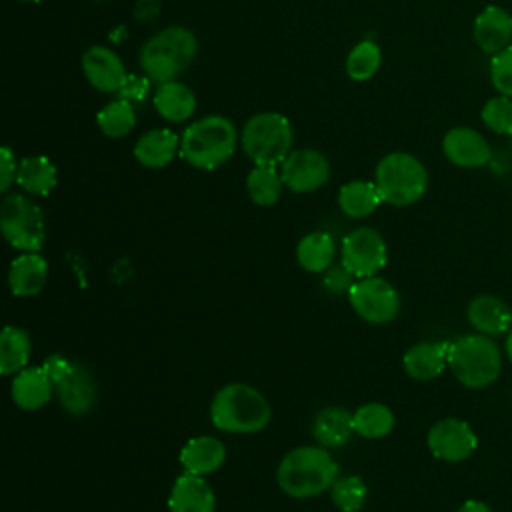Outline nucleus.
<instances>
[{"label":"nucleus","instance_id":"nucleus-1","mask_svg":"<svg viewBox=\"0 0 512 512\" xmlns=\"http://www.w3.org/2000/svg\"><path fill=\"white\" fill-rule=\"evenodd\" d=\"M338 464L324 446H298L278 464L276 482L290 498H312L334 484Z\"/></svg>","mask_w":512,"mask_h":512},{"label":"nucleus","instance_id":"nucleus-2","mask_svg":"<svg viewBox=\"0 0 512 512\" xmlns=\"http://www.w3.org/2000/svg\"><path fill=\"white\" fill-rule=\"evenodd\" d=\"M272 408L262 392L244 382L222 386L210 404V420L230 434H254L268 426Z\"/></svg>","mask_w":512,"mask_h":512},{"label":"nucleus","instance_id":"nucleus-3","mask_svg":"<svg viewBox=\"0 0 512 512\" xmlns=\"http://www.w3.org/2000/svg\"><path fill=\"white\" fill-rule=\"evenodd\" d=\"M236 144V126L220 114H210L184 128L180 156L194 168L214 170L232 158Z\"/></svg>","mask_w":512,"mask_h":512},{"label":"nucleus","instance_id":"nucleus-4","mask_svg":"<svg viewBox=\"0 0 512 512\" xmlns=\"http://www.w3.org/2000/svg\"><path fill=\"white\" fill-rule=\"evenodd\" d=\"M198 40L184 26H168L146 40L140 50V66L144 74L158 82L176 80L196 58Z\"/></svg>","mask_w":512,"mask_h":512},{"label":"nucleus","instance_id":"nucleus-5","mask_svg":"<svg viewBox=\"0 0 512 512\" xmlns=\"http://www.w3.org/2000/svg\"><path fill=\"white\" fill-rule=\"evenodd\" d=\"M448 368L466 388H486L498 380L502 352L486 334H462L450 342Z\"/></svg>","mask_w":512,"mask_h":512},{"label":"nucleus","instance_id":"nucleus-6","mask_svg":"<svg viewBox=\"0 0 512 512\" xmlns=\"http://www.w3.org/2000/svg\"><path fill=\"white\" fill-rule=\"evenodd\" d=\"M374 182L382 202L410 206L424 196L428 188V172L416 156L408 152H390L378 162Z\"/></svg>","mask_w":512,"mask_h":512},{"label":"nucleus","instance_id":"nucleus-7","mask_svg":"<svg viewBox=\"0 0 512 512\" xmlns=\"http://www.w3.org/2000/svg\"><path fill=\"white\" fill-rule=\"evenodd\" d=\"M292 124L280 112H258L242 128V148L258 166L282 164L292 152Z\"/></svg>","mask_w":512,"mask_h":512},{"label":"nucleus","instance_id":"nucleus-8","mask_svg":"<svg viewBox=\"0 0 512 512\" xmlns=\"http://www.w3.org/2000/svg\"><path fill=\"white\" fill-rule=\"evenodd\" d=\"M0 230L12 248L38 252L46 240L44 212L24 194H8L0 206Z\"/></svg>","mask_w":512,"mask_h":512},{"label":"nucleus","instance_id":"nucleus-9","mask_svg":"<svg viewBox=\"0 0 512 512\" xmlns=\"http://www.w3.org/2000/svg\"><path fill=\"white\" fill-rule=\"evenodd\" d=\"M388 262V248L378 230L370 226H360L348 232L340 248V264L354 278L376 276Z\"/></svg>","mask_w":512,"mask_h":512},{"label":"nucleus","instance_id":"nucleus-10","mask_svg":"<svg viewBox=\"0 0 512 512\" xmlns=\"http://www.w3.org/2000/svg\"><path fill=\"white\" fill-rule=\"evenodd\" d=\"M348 300L354 312L370 324H386L400 310L398 290L380 276L358 278L348 290Z\"/></svg>","mask_w":512,"mask_h":512},{"label":"nucleus","instance_id":"nucleus-11","mask_svg":"<svg viewBox=\"0 0 512 512\" xmlns=\"http://www.w3.org/2000/svg\"><path fill=\"white\" fill-rule=\"evenodd\" d=\"M282 182L296 194H306L322 188L330 178L328 158L312 148L292 150L282 162Z\"/></svg>","mask_w":512,"mask_h":512},{"label":"nucleus","instance_id":"nucleus-12","mask_svg":"<svg viewBox=\"0 0 512 512\" xmlns=\"http://www.w3.org/2000/svg\"><path fill=\"white\" fill-rule=\"evenodd\" d=\"M426 444L438 460L462 462L478 446V438L468 422L460 418H442L428 430Z\"/></svg>","mask_w":512,"mask_h":512},{"label":"nucleus","instance_id":"nucleus-13","mask_svg":"<svg viewBox=\"0 0 512 512\" xmlns=\"http://www.w3.org/2000/svg\"><path fill=\"white\" fill-rule=\"evenodd\" d=\"M54 394L68 414L84 416L94 408L98 390L90 370L78 362H70L68 370L54 382Z\"/></svg>","mask_w":512,"mask_h":512},{"label":"nucleus","instance_id":"nucleus-14","mask_svg":"<svg viewBox=\"0 0 512 512\" xmlns=\"http://www.w3.org/2000/svg\"><path fill=\"white\" fill-rule=\"evenodd\" d=\"M444 156L460 168H480L488 164L492 150L488 140L474 128L456 126L442 138Z\"/></svg>","mask_w":512,"mask_h":512},{"label":"nucleus","instance_id":"nucleus-15","mask_svg":"<svg viewBox=\"0 0 512 512\" xmlns=\"http://www.w3.org/2000/svg\"><path fill=\"white\" fill-rule=\"evenodd\" d=\"M82 72L90 86L108 94L118 92L128 76L120 56L106 46H90L82 54Z\"/></svg>","mask_w":512,"mask_h":512},{"label":"nucleus","instance_id":"nucleus-16","mask_svg":"<svg viewBox=\"0 0 512 512\" xmlns=\"http://www.w3.org/2000/svg\"><path fill=\"white\" fill-rule=\"evenodd\" d=\"M472 38L486 54L502 52L512 40V14L502 6H486L474 20Z\"/></svg>","mask_w":512,"mask_h":512},{"label":"nucleus","instance_id":"nucleus-17","mask_svg":"<svg viewBox=\"0 0 512 512\" xmlns=\"http://www.w3.org/2000/svg\"><path fill=\"white\" fill-rule=\"evenodd\" d=\"M168 508L170 512H214L216 496L204 476L184 472L172 484Z\"/></svg>","mask_w":512,"mask_h":512},{"label":"nucleus","instance_id":"nucleus-18","mask_svg":"<svg viewBox=\"0 0 512 512\" xmlns=\"http://www.w3.org/2000/svg\"><path fill=\"white\" fill-rule=\"evenodd\" d=\"M468 322L480 334L498 336L512 328V310L510 306L494 294H480L470 300L466 310Z\"/></svg>","mask_w":512,"mask_h":512},{"label":"nucleus","instance_id":"nucleus-19","mask_svg":"<svg viewBox=\"0 0 512 512\" xmlns=\"http://www.w3.org/2000/svg\"><path fill=\"white\" fill-rule=\"evenodd\" d=\"M48 280V260L38 252H24L12 260L8 270V286L14 296H36Z\"/></svg>","mask_w":512,"mask_h":512},{"label":"nucleus","instance_id":"nucleus-20","mask_svg":"<svg viewBox=\"0 0 512 512\" xmlns=\"http://www.w3.org/2000/svg\"><path fill=\"white\" fill-rule=\"evenodd\" d=\"M226 460V446L214 436H194L180 450V464L184 472L208 476L216 472Z\"/></svg>","mask_w":512,"mask_h":512},{"label":"nucleus","instance_id":"nucleus-21","mask_svg":"<svg viewBox=\"0 0 512 512\" xmlns=\"http://www.w3.org/2000/svg\"><path fill=\"white\" fill-rule=\"evenodd\" d=\"M54 394V384L42 366L20 370L10 386V396L20 410L32 412L42 408Z\"/></svg>","mask_w":512,"mask_h":512},{"label":"nucleus","instance_id":"nucleus-22","mask_svg":"<svg viewBox=\"0 0 512 512\" xmlns=\"http://www.w3.org/2000/svg\"><path fill=\"white\" fill-rule=\"evenodd\" d=\"M450 342H420L404 352V372L414 380H432L448 366Z\"/></svg>","mask_w":512,"mask_h":512},{"label":"nucleus","instance_id":"nucleus-23","mask_svg":"<svg viewBox=\"0 0 512 512\" xmlns=\"http://www.w3.org/2000/svg\"><path fill=\"white\" fill-rule=\"evenodd\" d=\"M176 152H180V136L170 128H152L144 132L134 146L136 160L146 168L168 166Z\"/></svg>","mask_w":512,"mask_h":512},{"label":"nucleus","instance_id":"nucleus-24","mask_svg":"<svg viewBox=\"0 0 512 512\" xmlns=\"http://www.w3.org/2000/svg\"><path fill=\"white\" fill-rule=\"evenodd\" d=\"M354 432V414L342 406H328L316 414L312 436L324 448L344 446Z\"/></svg>","mask_w":512,"mask_h":512},{"label":"nucleus","instance_id":"nucleus-25","mask_svg":"<svg viewBox=\"0 0 512 512\" xmlns=\"http://www.w3.org/2000/svg\"><path fill=\"white\" fill-rule=\"evenodd\" d=\"M154 106L164 120L184 122L196 110V96L192 88H188L184 82L170 80L158 84V90L154 94Z\"/></svg>","mask_w":512,"mask_h":512},{"label":"nucleus","instance_id":"nucleus-26","mask_svg":"<svg viewBox=\"0 0 512 512\" xmlns=\"http://www.w3.org/2000/svg\"><path fill=\"white\" fill-rule=\"evenodd\" d=\"M16 182L32 196H48L58 182V172L48 156H26L18 162Z\"/></svg>","mask_w":512,"mask_h":512},{"label":"nucleus","instance_id":"nucleus-27","mask_svg":"<svg viewBox=\"0 0 512 512\" xmlns=\"http://www.w3.org/2000/svg\"><path fill=\"white\" fill-rule=\"evenodd\" d=\"M334 256L336 244L328 232H310L300 238L296 246V260L310 274L326 272L332 266Z\"/></svg>","mask_w":512,"mask_h":512},{"label":"nucleus","instance_id":"nucleus-28","mask_svg":"<svg viewBox=\"0 0 512 512\" xmlns=\"http://www.w3.org/2000/svg\"><path fill=\"white\" fill-rule=\"evenodd\" d=\"M382 202L376 182L352 180L346 182L338 192V206L348 218H366Z\"/></svg>","mask_w":512,"mask_h":512},{"label":"nucleus","instance_id":"nucleus-29","mask_svg":"<svg viewBox=\"0 0 512 512\" xmlns=\"http://www.w3.org/2000/svg\"><path fill=\"white\" fill-rule=\"evenodd\" d=\"M32 354V338L24 328L4 326L0 338V372L4 376L18 374L26 368Z\"/></svg>","mask_w":512,"mask_h":512},{"label":"nucleus","instance_id":"nucleus-30","mask_svg":"<svg viewBox=\"0 0 512 512\" xmlns=\"http://www.w3.org/2000/svg\"><path fill=\"white\" fill-rule=\"evenodd\" d=\"M392 428H394V414L386 404L368 402L356 408L354 412V432L364 438H370V440L384 438L392 432Z\"/></svg>","mask_w":512,"mask_h":512},{"label":"nucleus","instance_id":"nucleus-31","mask_svg":"<svg viewBox=\"0 0 512 512\" xmlns=\"http://www.w3.org/2000/svg\"><path fill=\"white\" fill-rule=\"evenodd\" d=\"M282 174L276 172V166H254L246 178V192L250 200L258 206H272L282 194Z\"/></svg>","mask_w":512,"mask_h":512},{"label":"nucleus","instance_id":"nucleus-32","mask_svg":"<svg viewBox=\"0 0 512 512\" xmlns=\"http://www.w3.org/2000/svg\"><path fill=\"white\" fill-rule=\"evenodd\" d=\"M96 122L102 134H106L108 138H124L136 126V112L130 100L118 98L100 108V112L96 114Z\"/></svg>","mask_w":512,"mask_h":512},{"label":"nucleus","instance_id":"nucleus-33","mask_svg":"<svg viewBox=\"0 0 512 512\" xmlns=\"http://www.w3.org/2000/svg\"><path fill=\"white\" fill-rule=\"evenodd\" d=\"M380 62H382V52L378 44L372 40H362L350 50L346 58V74L356 82L370 80L380 68Z\"/></svg>","mask_w":512,"mask_h":512},{"label":"nucleus","instance_id":"nucleus-34","mask_svg":"<svg viewBox=\"0 0 512 512\" xmlns=\"http://www.w3.org/2000/svg\"><path fill=\"white\" fill-rule=\"evenodd\" d=\"M330 496L342 512H358L368 498V486L360 476H342L330 486Z\"/></svg>","mask_w":512,"mask_h":512},{"label":"nucleus","instance_id":"nucleus-35","mask_svg":"<svg viewBox=\"0 0 512 512\" xmlns=\"http://www.w3.org/2000/svg\"><path fill=\"white\" fill-rule=\"evenodd\" d=\"M480 118L492 132L512 136V98L500 94L486 100Z\"/></svg>","mask_w":512,"mask_h":512},{"label":"nucleus","instance_id":"nucleus-36","mask_svg":"<svg viewBox=\"0 0 512 512\" xmlns=\"http://www.w3.org/2000/svg\"><path fill=\"white\" fill-rule=\"evenodd\" d=\"M490 80L498 94L512 98V46L494 54L490 60Z\"/></svg>","mask_w":512,"mask_h":512},{"label":"nucleus","instance_id":"nucleus-37","mask_svg":"<svg viewBox=\"0 0 512 512\" xmlns=\"http://www.w3.org/2000/svg\"><path fill=\"white\" fill-rule=\"evenodd\" d=\"M150 88V78L148 76H136V74H128L126 82L122 84V88L118 90V96L130 102H140L146 98Z\"/></svg>","mask_w":512,"mask_h":512},{"label":"nucleus","instance_id":"nucleus-38","mask_svg":"<svg viewBox=\"0 0 512 512\" xmlns=\"http://www.w3.org/2000/svg\"><path fill=\"white\" fill-rule=\"evenodd\" d=\"M18 174V164L12 156V150L8 146L0 148V190L6 192L14 182Z\"/></svg>","mask_w":512,"mask_h":512},{"label":"nucleus","instance_id":"nucleus-39","mask_svg":"<svg viewBox=\"0 0 512 512\" xmlns=\"http://www.w3.org/2000/svg\"><path fill=\"white\" fill-rule=\"evenodd\" d=\"M352 278H354V276L340 264L338 268H330V272H328L326 278H324V286H326L328 290H332V292H340V290H344V288L350 290V286L354 284Z\"/></svg>","mask_w":512,"mask_h":512},{"label":"nucleus","instance_id":"nucleus-40","mask_svg":"<svg viewBox=\"0 0 512 512\" xmlns=\"http://www.w3.org/2000/svg\"><path fill=\"white\" fill-rule=\"evenodd\" d=\"M70 362H72V360H68V358L62 356V354H50L48 358H44L42 368H44V372L50 376V380H52V384H54V382L68 370Z\"/></svg>","mask_w":512,"mask_h":512},{"label":"nucleus","instance_id":"nucleus-41","mask_svg":"<svg viewBox=\"0 0 512 512\" xmlns=\"http://www.w3.org/2000/svg\"><path fill=\"white\" fill-rule=\"evenodd\" d=\"M456 512H492L488 504L480 502V500H466Z\"/></svg>","mask_w":512,"mask_h":512},{"label":"nucleus","instance_id":"nucleus-42","mask_svg":"<svg viewBox=\"0 0 512 512\" xmlns=\"http://www.w3.org/2000/svg\"><path fill=\"white\" fill-rule=\"evenodd\" d=\"M504 352H506V358L510 360L512 364V328L506 332V342H504Z\"/></svg>","mask_w":512,"mask_h":512},{"label":"nucleus","instance_id":"nucleus-43","mask_svg":"<svg viewBox=\"0 0 512 512\" xmlns=\"http://www.w3.org/2000/svg\"><path fill=\"white\" fill-rule=\"evenodd\" d=\"M22 2H42V0H22Z\"/></svg>","mask_w":512,"mask_h":512},{"label":"nucleus","instance_id":"nucleus-44","mask_svg":"<svg viewBox=\"0 0 512 512\" xmlns=\"http://www.w3.org/2000/svg\"><path fill=\"white\" fill-rule=\"evenodd\" d=\"M510 148H512V136H510Z\"/></svg>","mask_w":512,"mask_h":512}]
</instances>
